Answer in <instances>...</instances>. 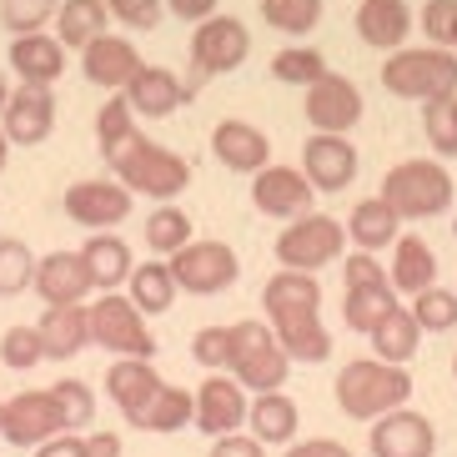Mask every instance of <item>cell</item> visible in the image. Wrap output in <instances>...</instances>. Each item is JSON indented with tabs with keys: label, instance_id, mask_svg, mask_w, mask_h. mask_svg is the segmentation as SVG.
Returning <instances> with one entry per match:
<instances>
[{
	"label": "cell",
	"instance_id": "obj_1",
	"mask_svg": "<svg viewBox=\"0 0 457 457\" xmlns=\"http://www.w3.org/2000/svg\"><path fill=\"white\" fill-rule=\"evenodd\" d=\"M412 397V377L403 362H382V357H357L337 372V407L357 422H377V417L397 412Z\"/></svg>",
	"mask_w": 457,
	"mask_h": 457
},
{
	"label": "cell",
	"instance_id": "obj_2",
	"mask_svg": "<svg viewBox=\"0 0 457 457\" xmlns=\"http://www.w3.org/2000/svg\"><path fill=\"white\" fill-rule=\"evenodd\" d=\"M382 86L403 101H443L457 96V51L453 46H403L387 55Z\"/></svg>",
	"mask_w": 457,
	"mask_h": 457
},
{
	"label": "cell",
	"instance_id": "obj_3",
	"mask_svg": "<svg viewBox=\"0 0 457 457\" xmlns=\"http://www.w3.org/2000/svg\"><path fill=\"white\" fill-rule=\"evenodd\" d=\"M111 171H116V181H126L136 196H151V202H171V196H181V191L191 187V162H181L176 151L146 141L141 131L111 156Z\"/></svg>",
	"mask_w": 457,
	"mask_h": 457
},
{
	"label": "cell",
	"instance_id": "obj_4",
	"mask_svg": "<svg viewBox=\"0 0 457 457\" xmlns=\"http://www.w3.org/2000/svg\"><path fill=\"white\" fill-rule=\"evenodd\" d=\"M382 196L397 206L403 221H428L453 206V176L443 162H397L382 181Z\"/></svg>",
	"mask_w": 457,
	"mask_h": 457
},
{
	"label": "cell",
	"instance_id": "obj_5",
	"mask_svg": "<svg viewBox=\"0 0 457 457\" xmlns=\"http://www.w3.org/2000/svg\"><path fill=\"white\" fill-rule=\"evenodd\" d=\"M287 347L277 342V327L267 322H237L231 327V377L246 392H277L287 382Z\"/></svg>",
	"mask_w": 457,
	"mask_h": 457
},
{
	"label": "cell",
	"instance_id": "obj_6",
	"mask_svg": "<svg viewBox=\"0 0 457 457\" xmlns=\"http://www.w3.org/2000/svg\"><path fill=\"white\" fill-rule=\"evenodd\" d=\"M246 51H252V36H246V26L237 21V15H206L202 26H196V36H191V81H187V91L196 96V86H202L206 76L237 71L246 61Z\"/></svg>",
	"mask_w": 457,
	"mask_h": 457
},
{
	"label": "cell",
	"instance_id": "obj_7",
	"mask_svg": "<svg viewBox=\"0 0 457 457\" xmlns=\"http://www.w3.org/2000/svg\"><path fill=\"white\" fill-rule=\"evenodd\" d=\"M347 242L352 237H347L342 221L307 212V216H296V221H287V231L277 237V262H282V267H296V271H317V267H327V262H337Z\"/></svg>",
	"mask_w": 457,
	"mask_h": 457
},
{
	"label": "cell",
	"instance_id": "obj_8",
	"mask_svg": "<svg viewBox=\"0 0 457 457\" xmlns=\"http://www.w3.org/2000/svg\"><path fill=\"white\" fill-rule=\"evenodd\" d=\"M141 317H146V312L136 307L131 296L101 292V302L91 307V342L116 352V357H151V352H156V337L146 332Z\"/></svg>",
	"mask_w": 457,
	"mask_h": 457
},
{
	"label": "cell",
	"instance_id": "obj_9",
	"mask_svg": "<svg viewBox=\"0 0 457 457\" xmlns=\"http://www.w3.org/2000/svg\"><path fill=\"white\" fill-rule=\"evenodd\" d=\"M171 271H176V287H181V292L216 296L237 282L242 262H237V252H231L227 242H187L171 256Z\"/></svg>",
	"mask_w": 457,
	"mask_h": 457
},
{
	"label": "cell",
	"instance_id": "obj_10",
	"mask_svg": "<svg viewBox=\"0 0 457 457\" xmlns=\"http://www.w3.org/2000/svg\"><path fill=\"white\" fill-rule=\"evenodd\" d=\"M131 196H136V191L126 187V181H101V176H91V181L66 187L61 206H66V216L76 221V227L111 231L116 221H126V216H131Z\"/></svg>",
	"mask_w": 457,
	"mask_h": 457
},
{
	"label": "cell",
	"instance_id": "obj_11",
	"mask_svg": "<svg viewBox=\"0 0 457 457\" xmlns=\"http://www.w3.org/2000/svg\"><path fill=\"white\" fill-rule=\"evenodd\" d=\"M252 202L262 216H277V221H296L307 216L312 202H317V187L307 181V171L296 166H262L252 181Z\"/></svg>",
	"mask_w": 457,
	"mask_h": 457
},
{
	"label": "cell",
	"instance_id": "obj_12",
	"mask_svg": "<svg viewBox=\"0 0 457 457\" xmlns=\"http://www.w3.org/2000/svg\"><path fill=\"white\" fill-rule=\"evenodd\" d=\"M66 422H61V407H55L51 387L46 392H21L5 403V422H0V437L11 447H41L51 437H61Z\"/></svg>",
	"mask_w": 457,
	"mask_h": 457
},
{
	"label": "cell",
	"instance_id": "obj_13",
	"mask_svg": "<svg viewBox=\"0 0 457 457\" xmlns=\"http://www.w3.org/2000/svg\"><path fill=\"white\" fill-rule=\"evenodd\" d=\"M162 387H166V382L156 377L151 357H121V362H111V372H106L111 403L126 412L131 428H146V412H151V403L162 397Z\"/></svg>",
	"mask_w": 457,
	"mask_h": 457
},
{
	"label": "cell",
	"instance_id": "obj_14",
	"mask_svg": "<svg viewBox=\"0 0 457 457\" xmlns=\"http://www.w3.org/2000/svg\"><path fill=\"white\" fill-rule=\"evenodd\" d=\"M0 121H5V136H11L15 146H41L46 136L55 126V96L46 81H21V91H11L5 111H0Z\"/></svg>",
	"mask_w": 457,
	"mask_h": 457
},
{
	"label": "cell",
	"instance_id": "obj_15",
	"mask_svg": "<svg viewBox=\"0 0 457 457\" xmlns=\"http://www.w3.org/2000/svg\"><path fill=\"white\" fill-rule=\"evenodd\" d=\"M307 121L317 126V131L347 136L352 126L362 121V91H357L347 76H332V71H327L322 81L307 86Z\"/></svg>",
	"mask_w": 457,
	"mask_h": 457
},
{
	"label": "cell",
	"instance_id": "obj_16",
	"mask_svg": "<svg viewBox=\"0 0 457 457\" xmlns=\"http://www.w3.org/2000/svg\"><path fill=\"white\" fill-rule=\"evenodd\" d=\"M302 171L317 191H342L352 187V176H357V151L342 131H317L302 146Z\"/></svg>",
	"mask_w": 457,
	"mask_h": 457
},
{
	"label": "cell",
	"instance_id": "obj_17",
	"mask_svg": "<svg viewBox=\"0 0 457 457\" xmlns=\"http://www.w3.org/2000/svg\"><path fill=\"white\" fill-rule=\"evenodd\" d=\"M246 387L237 377H206L202 387H196V428L206 437H227L246 422Z\"/></svg>",
	"mask_w": 457,
	"mask_h": 457
},
{
	"label": "cell",
	"instance_id": "obj_18",
	"mask_svg": "<svg viewBox=\"0 0 457 457\" xmlns=\"http://www.w3.org/2000/svg\"><path fill=\"white\" fill-rule=\"evenodd\" d=\"M432 447H437V432L422 412L397 407L372 422V457H432Z\"/></svg>",
	"mask_w": 457,
	"mask_h": 457
},
{
	"label": "cell",
	"instance_id": "obj_19",
	"mask_svg": "<svg viewBox=\"0 0 457 457\" xmlns=\"http://www.w3.org/2000/svg\"><path fill=\"white\" fill-rule=\"evenodd\" d=\"M81 71H86V81H96L101 91H126L131 76L141 71V55H136L131 41H121V36L106 30L91 46H81Z\"/></svg>",
	"mask_w": 457,
	"mask_h": 457
},
{
	"label": "cell",
	"instance_id": "obj_20",
	"mask_svg": "<svg viewBox=\"0 0 457 457\" xmlns=\"http://www.w3.org/2000/svg\"><path fill=\"white\" fill-rule=\"evenodd\" d=\"M212 156L227 166V171H252L256 176L271 162V146L252 121H221L212 131Z\"/></svg>",
	"mask_w": 457,
	"mask_h": 457
},
{
	"label": "cell",
	"instance_id": "obj_21",
	"mask_svg": "<svg viewBox=\"0 0 457 457\" xmlns=\"http://www.w3.org/2000/svg\"><path fill=\"white\" fill-rule=\"evenodd\" d=\"M91 287L96 282H91V267H86L81 252H51L36 267V292L46 296V307H55V302H81Z\"/></svg>",
	"mask_w": 457,
	"mask_h": 457
},
{
	"label": "cell",
	"instance_id": "obj_22",
	"mask_svg": "<svg viewBox=\"0 0 457 457\" xmlns=\"http://www.w3.org/2000/svg\"><path fill=\"white\" fill-rule=\"evenodd\" d=\"M41 342H46V357H76V352L91 342V307L81 302H55V307L41 312Z\"/></svg>",
	"mask_w": 457,
	"mask_h": 457
},
{
	"label": "cell",
	"instance_id": "obj_23",
	"mask_svg": "<svg viewBox=\"0 0 457 457\" xmlns=\"http://www.w3.org/2000/svg\"><path fill=\"white\" fill-rule=\"evenodd\" d=\"M11 71L21 81H61V71H66V46L61 36H46V30H26V36H15L11 41Z\"/></svg>",
	"mask_w": 457,
	"mask_h": 457
},
{
	"label": "cell",
	"instance_id": "obj_24",
	"mask_svg": "<svg viewBox=\"0 0 457 457\" xmlns=\"http://www.w3.org/2000/svg\"><path fill=\"white\" fill-rule=\"evenodd\" d=\"M407 30H412L407 0H362L357 5V36L377 51H403Z\"/></svg>",
	"mask_w": 457,
	"mask_h": 457
},
{
	"label": "cell",
	"instance_id": "obj_25",
	"mask_svg": "<svg viewBox=\"0 0 457 457\" xmlns=\"http://www.w3.org/2000/svg\"><path fill=\"white\" fill-rule=\"evenodd\" d=\"M126 101H131L136 116H171L181 101H191V91L166 66H141L126 86Z\"/></svg>",
	"mask_w": 457,
	"mask_h": 457
},
{
	"label": "cell",
	"instance_id": "obj_26",
	"mask_svg": "<svg viewBox=\"0 0 457 457\" xmlns=\"http://www.w3.org/2000/svg\"><path fill=\"white\" fill-rule=\"evenodd\" d=\"M347 237L362 246V252H382V246H392L403 237V216H397V206H392L387 196H367V202L352 206Z\"/></svg>",
	"mask_w": 457,
	"mask_h": 457
},
{
	"label": "cell",
	"instance_id": "obj_27",
	"mask_svg": "<svg viewBox=\"0 0 457 457\" xmlns=\"http://www.w3.org/2000/svg\"><path fill=\"white\" fill-rule=\"evenodd\" d=\"M271 327H277V342L287 347L292 362H327L332 337H327L317 312H287V317H271Z\"/></svg>",
	"mask_w": 457,
	"mask_h": 457
},
{
	"label": "cell",
	"instance_id": "obj_28",
	"mask_svg": "<svg viewBox=\"0 0 457 457\" xmlns=\"http://www.w3.org/2000/svg\"><path fill=\"white\" fill-rule=\"evenodd\" d=\"M392 287L407 296L428 292L432 282H437V256H432V246L422 242V237H397L392 242Z\"/></svg>",
	"mask_w": 457,
	"mask_h": 457
},
{
	"label": "cell",
	"instance_id": "obj_29",
	"mask_svg": "<svg viewBox=\"0 0 457 457\" xmlns=\"http://www.w3.org/2000/svg\"><path fill=\"white\" fill-rule=\"evenodd\" d=\"M262 307H267V317H287V312H317V307H322V287H317V277H312V271L282 267V271L267 282V292H262Z\"/></svg>",
	"mask_w": 457,
	"mask_h": 457
},
{
	"label": "cell",
	"instance_id": "obj_30",
	"mask_svg": "<svg viewBox=\"0 0 457 457\" xmlns=\"http://www.w3.org/2000/svg\"><path fill=\"white\" fill-rule=\"evenodd\" d=\"M86 267H91V282L101 287V292H116L121 282H131V246L121 242V237H111V231H91V242L81 246Z\"/></svg>",
	"mask_w": 457,
	"mask_h": 457
},
{
	"label": "cell",
	"instance_id": "obj_31",
	"mask_svg": "<svg viewBox=\"0 0 457 457\" xmlns=\"http://www.w3.org/2000/svg\"><path fill=\"white\" fill-rule=\"evenodd\" d=\"M397 312V287L392 282H372V287H347V302H342V317H347L352 332L372 337L377 327Z\"/></svg>",
	"mask_w": 457,
	"mask_h": 457
},
{
	"label": "cell",
	"instance_id": "obj_32",
	"mask_svg": "<svg viewBox=\"0 0 457 457\" xmlns=\"http://www.w3.org/2000/svg\"><path fill=\"white\" fill-rule=\"evenodd\" d=\"M246 422H252V437H262V443H292L296 437V403L287 392H256Z\"/></svg>",
	"mask_w": 457,
	"mask_h": 457
},
{
	"label": "cell",
	"instance_id": "obj_33",
	"mask_svg": "<svg viewBox=\"0 0 457 457\" xmlns=\"http://www.w3.org/2000/svg\"><path fill=\"white\" fill-rule=\"evenodd\" d=\"M126 287H131L126 296H131L146 317H151V312H166L176 302V292H181V287H176L171 262H141V267L131 271V282H126Z\"/></svg>",
	"mask_w": 457,
	"mask_h": 457
},
{
	"label": "cell",
	"instance_id": "obj_34",
	"mask_svg": "<svg viewBox=\"0 0 457 457\" xmlns=\"http://www.w3.org/2000/svg\"><path fill=\"white\" fill-rule=\"evenodd\" d=\"M417 342H422V322H417L407 307H397L387 322L372 332V352L382 357V362H403L407 367L417 357Z\"/></svg>",
	"mask_w": 457,
	"mask_h": 457
},
{
	"label": "cell",
	"instance_id": "obj_35",
	"mask_svg": "<svg viewBox=\"0 0 457 457\" xmlns=\"http://www.w3.org/2000/svg\"><path fill=\"white\" fill-rule=\"evenodd\" d=\"M111 5L106 0H61V46H91L96 36H106Z\"/></svg>",
	"mask_w": 457,
	"mask_h": 457
},
{
	"label": "cell",
	"instance_id": "obj_36",
	"mask_svg": "<svg viewBox=\"0 0 457 457\" xmlns=\"http://www.w3.org/2000/svg\"><path fill=\"white\" fill-rule=\"evenodd\" d=\"M136 136V111H131V101H126V91L121 96H111L106 106H101V116H96V141H101V156H116V151L126 146Z\"/></svg>",
	"mask_w": 457,
	"mask_h": 457
},
{
	"label": "cell",
	"instance_id": "obj_37",
	"mask_svg": "<svg viewBox=\"0 0 457 457\" xmlns=\"http://www.w3.org/2000/svg\"><path fill=\"white\" fill-rule=\"evenodd\" d=\"M36 256L21 237H0V296H21L26 287H36Z\"/></svg>",
	"mask_w": 457,
	"mask_h": 457
},
{
	"label": "cell",
	"instance_id": "obj_38",
	"mask_svg": "<svg viewBox=\"0 0 457 457\" xmlns=\"http://www.w3.org/2000/svg\"><path fill=\"white\" fill-rule=\"evenodd\" d=\"M187 242H191V216L181 212V206H156V212L146 216V246L151 252L176 256Z\"/></svg>",
	"mask_w": 457,
	"mask_h": 457
},
{
	"label": "cell",
	"instance_id": "obj_39",
	"mask_svg": "<svg viewBox=\"0 0 457 457\" xmlns=\"http://www.w3.org/2000/svg\"><path fill=\"white\" fill-rule=\"evenodd\" d=\"M262 21L282 36H307L322 21V0H262Z\"/></svg>",
	"mask_w": 457,
	"mask_h": 457
},
{
	"label": "cell",
	"instance_id": "obj_40",
	"mask_svg": "<svg viewBox=\"0 0 457 457\" xmlns=\"http://www.w3.org/2000/svg\"><path fill=\"white\" fill-rule=\"evenodd\" d=\"M271 76L287 86H312L327 76V61L322 51H312V46H287V51L271 55Z\"/></svg>",
	"mask_w": 457,
	"mask_h": 457
},
{
	"label": "cell",
	"instance_id": "obj_41",
	"mask_svg": "<svg viewBox=\"0 0 457 457\" xmlns=\"http://www.w3.org/2000/svg\"><path fill=\"white\" fill-rule=\"evenodd\" d=\"M187 422H196V392L187 387H162V397L151 403L146 428L151 432H181Z\"/></svg>",
	"mask_w": 457,
	"mask_h": 457
},
{
	"label": "cell",
	"instance_id": "obj_42",
	"mask_svg": "<svg viewBox=\"0 0 457 457\" xmlns=\"http://www.w3.org/2000/svg\"><path fill=\"white\" fill-rule=\"evenodd\" d=\"M422 131H428L437 156H457V96L422 101Z\"/></svg>",
	"mask_w": 457,
	"mask_h": 457
},
{
	"label": "cell",
	"instance_id": "obj_43",
	"mask_svg": "<svg viewBox=\"0 0 457 457\" xmlns=\"http://www.w3.org/2000/svg\"><path fill=\"white\" fill-rule=\"evenodd\" d=\"M412 317L422 322V332H453L457 327V292L447 287H428L412 296Z\"/></svg>",
	"mask_w": 457,
	"mask_h": 457
},
{
	"label": "cell",
	"instance_id": "obj_44",
	"mask_svg": "<svg viewBox=\"0 0 457 457\" xmlns=\"http://www.w3.org/2000/svg\"><path fill=\"white\" fill-rule=\"evenodd\" d=\"M51 397H55V407H61V422H66V432L91 428V417H96V392L86 387V382L66 377V382H55V387H51Z\"/></svg>",
	"mask_w": 457,
	"mask_h": 457
},
{
	"label": "cell",
	"instance_id": "obj_45",
	"mask_svg": "<svg viewBox=\"0 0 457 457\" xmlns=\"http://www.w3.org/2000/svg\"><path fill=\"white\" fill-rule=\"evenodd\" d=\"M0 357H5V367H15V372H30L36 362H46L41 327H11V332L0 337Z\"/></svg>",
	"mask_w": 457,
	"mask_h": 457
},
{
	"label": "cell",
	"instance_id": "obj_46",
	"mask_svg": "<svg viewBox=\"0 0 457 457\" xmlns=\"http://www.w3.org/2000/svg\"><path fill=\"white\" fill-rule=\"evenodd\" d=\"M51 15H61L55 0H0V21L11 36H26V30H41Z\"/></svg>",
	"mask_w": 457,
	"mask_h": 457
},
{
	"label": "cell",
	"instance_id": "obj_47",
	"mask_svg": "<svg viewBox=\"0 0 457 457\" xmlns=\"http://www.w3.org/2000/svg\"><path fill=\"white\" fill-rule=\"evenodd\" d=\"M191 357L202 367H231V327H202L191 337Z\"/></svg>",
	"mask_w": 457,
	"mask_h": 457
},
{
	"label": "cell",
	"instance_id": "obj_48",
	"mask_svg": "<svg viewBox=\"0 0 457 457\" xmlns=\"http://www.w3.org/2000/svg\"><path fill=\"white\" fill-rule=\"evenodd\" d=\"M422 30L432 46H453L457 51V0H428L422 11Z\"/></svg>",
	"mask_w": 457,
	"mask_h": 457
},
{
	"label": "cell",
	"instance_id": "obj_49",
	"mask_svg": "<svg viewBox=\"0 0 457 457\" xmlns=\"http://www.w3.org/2000/svg\"><path fill=\"white\" fill-rule=\"evenodd\" d=\"M106 5H111V21H121L131 30H151L166 11V0H106Z\"/></svg>",
	"mask_w": 457,
	"mask_h": 457
},
{
	"label": "cell",
	"instance_id": "obj_50",
	"mask_svg": "<svg viewBox=\"0 0 457 457\" xmlns=\"http://www.w3.org/2000/svg\"><path fill=\"white\" fill-rule=\"evenodd\" d=\"M342 277H347V287H372V282H392L387 271H382V262H377L372 252H362V246H357V252H352L347 262H342Z\"/></svg>",
	"mask_w": 457,
	"mask_h": 457
},
{
	"label": "cell",
	"instance_id": "obj_51",
	"mask_svg": "<svg viewBox=\"0 0 457 457\" xmlns=\"http://www.w3.org/2000/svg\"><path fill=\"white\" fill-rule=\"evenodd\" d=\"M262 437H237V432H227V437H216L212 457H262Z\"/></svg>",
	"mask_w": 457,
	"mask_h": 457
},
{
	"label": "cell",
	"instance_id": "obj_52",
	"mask_svg": "<svg viewBox=\"0 0 457 457\" xmlns=\"http://www.w3.org/2000/svg\"><path fill=\"white\" fill-rule=\"evenodd\" d=\"M36 457H86V437H71V432H61V437H51V443L36 447Z\"/></svg>",
	"mask_w": 457,
	"mask_h": 457
},
{
	"label": "cell",
	"instance_id": "obj_53",
	"mask_svg": "<svg viewBox=\"0 0 457 457\" xmlns=\"http://www.w3.org/2000/svg\"><path fill=\"white\" fill-rule=\"evenodd\" d=\"M166 11L181 15V21H196V26H202L206 15H216V0H166Z\"/></svg>",
	"mask_w": 457,
	"mask_h": 457
},
{
	"label": "cell",
	"instance_id": "obj_54",
	"mask_svg": "<svg viewBox=\"0 0 457 457\" xmlns=\"http://www.w3.org/2000/svg\"><path fill=\"white\" fill-rule=\"evenodd\" d=\"M86 457H121V437L116 432H91L86 437Z\"/></svg>",
	"mask_w": 457,
	"mask_h": 457
},
{
	"label": "cell",
	"instance_id": "obj_55",
	"mask_svg": "<svg viewBox=\"0 0 457 457\" xmlns=\"http://www.w3.org/2000/svg\"><path fill=\"white\" fill-rule=\"evenodd\" d=\"M287 457H352L342 443H327V437H317V443H302V447H292Z\"/></svg>",
	"mask_w": 457,
	"mask_h": 457
},
{
	"label": "cell",
	"instance_id": "obj_56",
	"mask_svg": "<svg viewBox=\"0 0 457 457\" xmlns=\"http://www.w3.org/2000/svg\"><path fill=\"white\" fill-rule=\"evenodd\" d=\"M11 146H15V141L5 136V126H0V171H5V156H11Z\"/></svg>",
	"mask_w": 457,
	"mask_h": 457
},
{
	"label": "cell",
	"instance_id": "obj_57",
	"mask_svg": "<svg viewBox=\"0 0 457 457\" xmlns=\"http://www.w3.org/2000/svg\"><path fill=\"white\" fill-rule=\"evenodd\" d=\"M5 101H11V86L0 81V111H5Z\"/></svg>",
	"mask_w": 457,
	"mask_h": 457
},
{
	"label": "cell",
	"instance_id": "obj_58",
	"mask_svg": "<svg viewBox=\"0 0 457 457\" xmlns=\"http://www.w3.org/2000/svg\"><path fill=\"white\" fill-rule=\"evenodd\" d=\"M0 422H5V403H0Z\"/></svg>",
	"mask_w": 457,
	"mask_h": 457
},
{
	"label": "cell",
	"instance_id": "obj_59",
	"mask_svg": "<svg viewBox=\"0 0 457 457\" xmlns=\"http://www.w3.org/2000/svg\"><path fill=\"white\" fill-rule=\"evenodd\" d=\"M453 372H457V357H453Z\"/></svg>",
	"mask_w": 457,
	"mask_h": 457
}]
</instances>
